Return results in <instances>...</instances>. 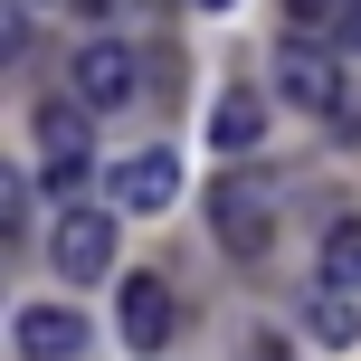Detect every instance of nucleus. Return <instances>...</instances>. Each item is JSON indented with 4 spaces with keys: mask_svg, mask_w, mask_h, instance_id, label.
I'll list each match as a JSON object with an SVG mask.
<instances>
[{
    "mask_svg": "<svg viewBox=\"0 0 361 361\" xmlns=\"http://www.w3.org/2000/svg\"><path fill=\"white\" fill-rule=\"evenodd\" d=\"M114 219H124V209H67V219H57L48 257H57L67 286H95V276L114 267Z\"/></svg>",
    "mask_w": 361,
    "mask_h": 361,
    "instance_id": "4",
    "label": "nucleus"
},
{
    "mask_svg": "<svg viewBox=\"0 0 361 361\" xmlns=\"http://www.w3.org/2000/svg\"><path fill=\"white\" fill-rule=\"evenodd\" d=\"M190 10H238V0H190Z\"/></svg>",
    "mask_w": 361,
    "mask_h": 361,
    "instance_id": "14",
    "label": "nucleus"
},
{
    "mask_svg": "<svg viewBox=\"0 0 361 361\" xmlns=\"http://www.w3.org/2000/svg\"><path fill=\"white\" fill-rule=\"evenodd\" d=\"M276 95L305 105L314 124H333V133H361V105L343 95V67H333L314 38H286V48H276Z\"/></svg>",
    "mask_w": 361,
    "mask_h": 361,
    "instance_id": "2",
    "label": "nucleus"
},
{
    "mask_svg": "<svg viewBox=\"0 0 361 361\" xmlns=\"http://www.w3.org/2000/svg\"><path fill=\"white\" fill-rule=\"evenodd\" d=\"M10 10H38V0H10Z\"/></svg>",
    "mask_w": 361,
    "mask_h": 361,
    "instance_id": "16",
    "label": "nucleus"
},
{
    "mask_svg": "<svg viewBox=\"0 0 361 361\" xmlns=\"http://www.w3.org/2000/svg\"><path fill=\"white\" fill-rule=\"evenodd\" d=\"M343 38H352V57H361V0H352V10H343Z\"/></svg>",
    "mask_w": 361,
    "mask_h": 361,
    "instance_id": "13",
    "label": "nucleus"
},
{
    "mask_svg": "<svg viewBox=\"0 0 361 361\" xmlns=\"http://www.w3.org/2000/svg\"><path fill=\"white\" fill-rule=\"evenodd\" d=\"M352 333H361V314H352V295H333V286H324V305H314V343H324V352H343Z\"/></svg>",
    "mask_w": 361,
    "mask_h": 361,
    "instance_id": "11",
    "label": "nucleus"
},
{
    "mask_svg": "<svg viewBox=\"0 0 361 361\" xmlns=\"http://www.w3.org/2000/svg\"><path fill=\"white\" fill-rule=\"evenodd\" d=\"M114 324H124V343L133 352H162L171 343V324H180V305H171V286H162V276H133V286H124V305H114Z\"/></svg>",
    "mask_w": 361,
    "mask_h": 361,
    "instance_id": "7",
    "label": "nucleus"
},
{
    "mask_svg": "<svg viewBox=\"0 0 361 361\" xmlns=\"http://www.w3.org/2000/svg\"><path fill=\"white\" fill-rule=\"evenodd\" d=\"M324 286L333 295L361 286V219H333V228H324Z\"/></svg>",
    "mask_w": 361,
    "mask_h": 361,
    "instance_id": "10",
    "label": "nucleus"
},
{
    "mask_svg": "<svg viewBox=\"0 0 361 361\" xmlns=\"http://www.w3.org/2000/svg\"><path fill=\"white\" fill-rule=\"evenodd\" d=\"M209 143H219V162H247V152L267 143V95H257V86H228L209 105Z\"/></svg>",
    "mask_w": 361,
    "mask_h": 361,
    "instance_id": "8",
    "label": "nucleus"
},
{
    "mask_svg": "<svg viewBox=\"0 0 361 361\" xmlns=\"http://www.w3.org/2000/svg\"><path fill=\"white\" fill-rule=\"evenodd\" d=\"M286 10H295V19H305V29H314V19H343L352 0H286Z\"/></svg>",
    "mask_w": 361,
    "mask_h": 361,
    "instance_id": "12",
    "label": "nucleus"
},
{
    "mask_svg": "<svg viewBox=\"0 0 361 361\" xmlns=\"http://www.w3.org/2000/svg\"><path fill=\"white\" fill-rule=\"evenodd\" d=\"M276 200H286V180H276V171H257V162L219 171V190H209V228H219V247H228L238 267H257V257L276 247Z\"/></svg>",
    "mask_w": 361,
    "mask_h": 361,
    "instance_id": "1",
    "label": "nucleus"
},
{
    "mask_svg": "<svg viewBox=\"0 0 361 361\" xmlns=\"http://www.w3.org/2000/svg\"><path fill=\"white\" fill-rule=\"evenodd\" d=\"M86 114L76 95H57V105H38V143H48V190H76L86 180Z\"/></svg>",
    "mask_w": 361,
    "mask_h": 361,
    "instance_id": "6",
    "label": "nucleus"
},
{
    "mask_svg": "<svg viewBox=\"0 0 361 361\" xmlns=\"http://www.w3.org/2000/svg\"><path fill=\"white\" fill-rule=\"evenodd\" d=\"M133 86H143V67H133V48L124 38H86V48H76V67H67V95L76 105H133Z\"/></svg>",
    "mask_w": 361,
    "mask_h": 361,
    "instance_id": "3",
    "label": "nucleus"
},
{
    "mask_svg": "<svg viewBox=\"0 0 361 361\" xmlns=\"http://www.w3.org/2000/svg\"><path fill=\"white\" fill-rule=\"evenodd\" d=\"M171 190H180V162H171L162 143H152V152H133V162H114V180H105V200H114V209H162Z\"/></svg>",
    "mask_w": 361,
    "mask_h": 361,
    "instance_id": "9",
    "label": "nucleus"
},
{
    "mask_svg": "<svg viewBox=\"0 0 361 361\" xmlns=\"http://www.w3.org/2000/svg\"><path fill=\"white\" fill-rule=\"evenodd\" d=\"M86 10H114V0H86Z\"/></svg>",
    "mask_w": 361,
    "mask_h": 361,
    "instance_id": "15",
    "label": "nucleus"
},
{
    "mask_svg": "<svg viewBox=\"0 0 361 361\" xmlns=\"http://www.w3.org/2000/svg\"><path fill=\"white\" fill-rule=\"evenodd\" d=\"M10 343H19V361H86V314L76 305H19Z\"/></svg>",
    "mask_w": 361,
    "mask_h": 361,
    "instance_id": "5",
    "label": "nucleus"
}]
</instances>
